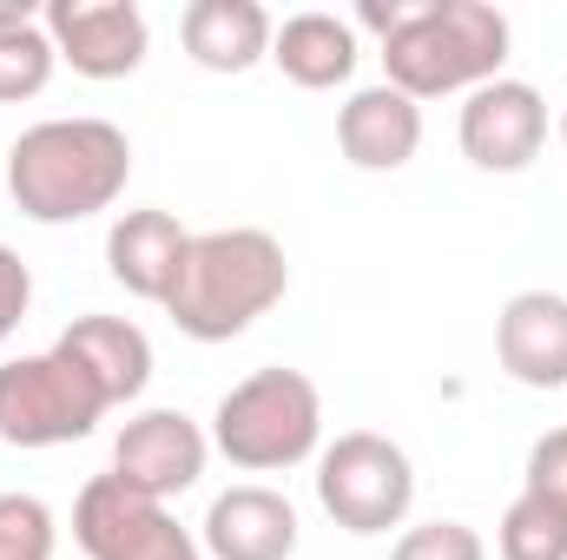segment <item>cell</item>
<instances>
[{
  "instance_id": "cell-1",
  "label": "cell",
  "mask_w": 567,
  "mask_h": 560,
  "mask_svg": "<svg viewBox=\"0 0 567 560\" xmlns=\"http://www.w3.org/2000/svg\"><path fill=\"white\" fill-rule=\"evenodd\" d=\"M133 139L113 120H40L7 152V191L33 225H80L126 198Z\"/></svg>"
},
{
  "instance_id": "cell-2",
  "label": "cell",
  "mask_w": 567,
  "mask_h": 560,
  "mask_svg": "<svg viewBox=\"0 0 567 560\" xmlns=\"http://www.w3.org/2000/svg\"><path fill=\"white\" fill-rule=\"evenodd\" d=\"M290 290L284 245L258 225H231V231H198L185 251L178 290L165 297V317L192 336V343H231L245 336L258 317H271Z\"/></svg>"
},
{
  "instance_id": "cell-3",
  "label": "cell",
  "mask_w": 567,
  "mask_h": 560,
  "mask_svg": "<svg viewBox=\"0 0 567 560\" xmlns=\"http://www.w3.org/2000/svg\"><path fill=\"white\" fill-rule=\"evenodd\" d=\"M508 66V13L488 0H429L423 13L383 46V73L410 100L475 93Z\"/></svg>"
},
{
  "instance_id": "cell-4",
  "label": "cell",
  "mask_w": 567,
  "mask_h": 560,
  "mask_svg": "<svg viewBox=\"0 0 567 560\" xmlns=\"http://www.w3.org/2000/svg\"><path fill=\"white\" fill-rule=\"evenodd\" d=\"M323 442V396L303 370H251L218 396L212 448L245 475H278L310 462Z\"/></svg>"
},
{
  "instance_id": "cell-5",
  "label": "cell",
  "mask_w": 567,
  "mask_h": 560,
  "mask_svg": "<svg viewBox=\"0 0 567 560\" xmlns=\"http://www.w3.org/2000/svg\"><path fill=\"white\" fill-rule=\"evenodd\" d=\"M317 501L323 515L343 528V535H390L410 521V501H416V468L410 455L377 435V428H350L337 435L323 455H317Z\"/></svg>"
},
{
  "instance_id": "cell-6",
  "label": "cell",
  "mask_w": 567,
  "mask_h": 560,
  "mask_svg": "<svg viewBox=\"0 0 567 560\" xmlns=\"http://www.w3.org/2000/svg\"><path fill=\"white\" fill-rule=\"evenodd\" d=\"M106 416V396L60 350L0 363V442L7 448H66L86 442Z\"/></svg>"
},
{
  "instance_id": "cell-7",
  "label": "cell",
  "mask_w": 567,
  "mask_h": 560,
  "mask_svg": "<svg viewBox=\"0 0 567 560\" xmlns=\"http://www.w3.org/2000/svg\"><path fill=\"white\" fill-rule=\"evenodd\" d=\"M73 541L86 548V560H205L198 535H185L165 501L126 488L120 475H93L80 488Z\"/></svg>"
},
{
  "instance_id": "cell-8",
  "label": "cell",
  "mask_w": 567,
  "mask_h": 560,
  "mask_svg": "<svg viewBox=\"0 0 567 560\" xmlns=\"http://www.w3.org/2000/svg\"><path fill=\"white\" fill-rule=\"evenodd\" d=\"M53 53L80 73V80H126L145 66L152 27L133 0H53L40 7Z\"/></svg>"
},
{
  "instance_id": "cell-9",
  "label": "cell",
  "mask_w": 567,
  "mask_h": 560,
  "mask_svg": "<svg viewBox=\"0 0 567 560\" xmlns=\"http://www.w3.org/2000/svg\"><path fill=\"white\" fill-rule=\"evenodd\" d=\"M455 139L475 172H528L548 145V100L528 80H488L468 93Z\"/></svg>"
},
{
  "instance_id": "cell-10",
  "label": "cell",
  "mask_w": 567,
  "mask_h": 560,
  "mask_svg": "<svg viewBox=\"0 0 567 560\" xmlns=\"http://www.w3.org/2000/svg\"><path fill=\"white\" fill-rule=\"evenodd\" d=\"M205 455H212V435L185 409H145L113 442V475L152 501H172L205 475Z\"/></svg>"
},
{
  "instance_id": "cell-11",
  "label": "cell",
  "mask_w": 567,
  "mask_h": 560,
  "mask_svg": "<svg viewBox=\"0 0 567 560\" xmlns=\"http://www.w3.org/2000/svg\"><path fill=\"white\" fill-rule=\"evenodd\" d=\"M205 560H290L297 554V508L265 481H238L205 508Z\"/></svg>"
},
{
  "instance_id": "cell-12",
  "label": "cell",
  "mask_w": 567,
  "mask_h": 560,
  "mask_svg": "<svg viewBox=\"0 0 567 560\" xmlns=\"http://www.w3.org/2000/svg\"><path fill=\"white\" fill-rule=\"evenodd\" d=\"M495 356L522 390H567V297L515 290L495 323Z\"/></svg>"
},
{
  "instance_id": "cell-13",
  "label": "cell",
  "mask_w": 567,
  "mask_h": 560,
  "mask_svg": "<svg viewBox=\"0 0 567 560\" xmlns=\"http://www.w3.org/2000/svg\"><path fill=\"white\" fill-rule=\"evenodd\" d=\"M53 350L86 370V383L106 396V409H126L152 383V343H145L140 323H126V317H73L53 336Z\"/></svg>"
},
{
  "instance_id": "cell-14",
  "label": "cell",
  "mask_w": 567,
  "mask_h": 560,
  "mask_svg": "<svg viewBox=\"0 0 567 560\" xmlns=\"http://www.w3.org/2000/svg\"><path fill=\"white\" fill-rule=\"evenodd\" d=\"M337 145H343V158L357 172H403L416 158V145H423V106L410 93H396L390 80L363 86L337 113Z\"/></svg>"
},
{
  "instance_id": "cell-15",
  "label": "cell",
  "mask_w": 567,
  "mask_h": 560,
  "mask_svg": "<svg viewBox=\"0 0 567 560\" xmlns=\"http://www.w3.org/2000/svg\"><path fill=\"white\" fill-rule=\"evenodd\" d=\"M185 251H192V231L172 211H126L106 231V271L126 283L133 297H145V303H165L178 290Z\"/></svg>"
},
{
  "instance_id": "cell-16",
  "label": "cell",
  "mask_w": 567,
  "mask_h": 560,
  "mask_svg": "<svg viewBox=\"0 0 567 560\" xmlns=\"http://www.w3.org/2000/svg\"><path fill=\"white\" fill-rule=\"evenodd\" d=\"M271 33L278 20L258 0H192L178 13V40L205 73H251L258 60H271Z\"/></svg>"
},
{
  "instance_id": "cell-17",
  "label": "cell",
  "mask_w": 567,
  "mask_h": 560,
  "mask_svg": "<svg viewBox=\"0 0 567 560\" xmlns=\"http://www.w3.org/2000/svg\"><path fill=\"white\" fill-rule=\"evenodd\" d=\"M271 60H278V73L290 80V86H303V93H330V86H343V80L357 73L363 46H357V27H350V20L310 7V13L278 20V33H271Z\"/></svg>"
},
{
  "instance_id": "cell-18",
  "label": "cell",
  "mask_w": 567,
  "mask_h": 560,
  "mask_svg": "<svg viewBox=\"0 0 567 560\" xmlns=\"http://www.w3.org/2000/svg\"><path fill=\"white\" fill-rule=\"evenodd\" d=\"M53 66H60V53L47 40V20L33 7H0V106L47 93Z\"/></svg>"
},
{
  "instance_id": "cell-19",
  "label": "cell",
  "mask_w": 567,
  "mask_h": 560,
  "mask_svg": "<svg viewBox=\"0 0 567 560\" xmlns=\"http://www.w3.org/2000/svg\"><path fill=\"white\" fill-rule=\"evenodd\" d=\"M495 548L502 560H567V515L535 495H515L495 528Z\"/></svg>"
},
{
  "instance_id": "cell-20",
  "label": "cell",
  "mask_w": 567,
  "mask_h": 560,
  "mask_svg": "<svg viewBox=\"0 0 567 560\" xmlns=\"http://www.w3.org/2000/svg\"><path fill=\"white\" fill-rule=\"evenodd\" d=\"M53 508L40 495H0V560H53Z\"/></svg>"
},
{
  "instance_id": "cell-21",
  "label": "cell",
  "mask_w": 567,
  "mask_h": 560,
  "mask_svg": "<svg viewBox=\"0 0 567 560\" xmlns=\"http://www.w3.org/2000/svg\"><path fill=\"white\" fill-rule=\"evenodd\" d=\"M390 560H488V541L468 521H416L396 535Z\"/></svg>"
},
{
  "instance_id": "cell-22",
  "label": "cell",
  "mask_w": 567,
  "mask_h": 560,
  "mask_svg": "<svg viewBox=\"0 0 567 560\" xmlns=\"http://www.w3.org/2000/svg\"><path fill=\"white\" fill-rule=\"evenodd\" d=\"M522 495H535V501H548V508L567 515V428H548V435L528 448V481H522Z\"/></svg>"
},
{
  "instance_id": "cell-23",
  "label": "cell",
  "mask_w": 567,
  "mask_h": 560,
  "mask_svg": "<svg viewBox=\"0 0 567 560\" xmlns=\"http://www.w3.org/2000/svg\"><path fill=\"white\" fill-rule=\"evenodd\" d=\"M27 310H33V271L20 265L13 245H0V343L27 323Z\"/></svg>"
},
{
  "instance_id": "cell-24",
  "label": "cell",
  "mask_w": 567,
  "mask_h": 560,
  "mask_svg": "<svg viewBox=\"0 0 567 560\" xmlns=\"http://www.w3.org/2000/svg\"><path fill=\"white\" fill-rule=\"evenodd\" d=\"M423 7H429V0H357V20H350V27H370V33L390 46V40H396Z\"/></svg>"
},
{
  "instance_id": "cell-25",
  "label": "cell",
  "mask_w": 567,
  "mask_h": 560,
  "mask_svg": "<svg viewBox=\"0 0 567 560\" xmlns=\"http://www.w3.org/2000/svg\"><path fill=\"white\" fill-rule=\"evenodd\" d=\"M561 145H567V113H561Z\"/></svg>"
}]
</instances>
